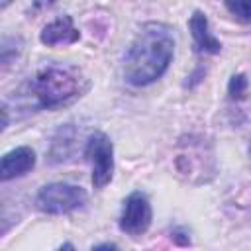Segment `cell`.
<instances>
[{
	"label": "cell",
	"instance_id": "obj_7",
	"mask_svg": "<svg viewBox=\"0 0 251 251\" xmlns=\"http://www.w3.org/2000/svg\"><path fill=\"white\" fill-rule=\"evenodd\" d=\"M78 39H80V31L75 27L71 16H61V18L49 22L47 25H43V29L39 33V41L47 47L71 45V43H76Z\"/></svg>",
	"mask_w": 251,
	"mask_h": 251
},
{
	"label": "cell",
	"instance_id": "obj_5",
	"mask_svg": "<svg viewBox=\"0 0 251 251\" xmlns=\"http://www.w3.org/2000/svg\"><path fill=\"white\" fill-rule=\"evenodd\" d=\"M151 220H153V210L149 198L139 190L131 192L124 200V208L120 214V229L131 237H137L149 229Z\"/></svg>",
	"mask_w": 251,
	"mask_h": 251
},
{
	"label": "cell",
	"instance_id": "obj_12",
	"mask_svg": "<svg viewBox=\"0 0 251 251\" xmlns=\"http://www.w3.org/2000/svg\"><path fill=\"white\" fill-rule=\"evenodd\" d=\"M204 75H206V69H204V67H198V69L190 75V78H192V80H188V82H186V86H188V88H192L196 82H200V80L204 78Z\"/></svg>",
	"mask_w": 251,
	"mask_h": 251
},
{
	"label": "cell",
	"instance_id": "obj_2",
	"mask_svg": "<svg viewBox=\"0 0 251 251\" xmlns=\"http://www.w3.org/2000/svg\"><path fill=\"white\" fill-rule=\"evenodd\" d=\"M31 94L39 108L53 110L75 102L88 88L86 80L75 67L49 65L31 80Z\"/></svg>",
	"mask_w": 251,
	"mask_h": 251
},
{
	"label": "cell",
	"instance_id": "obj_6",
	"mask_svg": "<svg viewBox=\"0 0 251 251\" xmlns=\"http://www.w3.org/2000/svg\"><path fill=\"white\" fill-rule=\"evenodd\" d=\"M35 167V151L27 145H20L8 153H4L0 163V178L8 182L16 176H24Z\"/></svg>",
	"mask_w": 251,
	"mask_h": 251
},
{
	"label": "cell",
	"instance_id": "obj_10",
	"mask_svg": "<svg viewBox=\"0 0 251 251\" xmlns=\"http://www.w3.org/2000/svg\"><path fill=\"white\" fill-rule=\"evenodd\" d=\"M224 4L235 20L243 24L251 22V0H224Z\"/></svg>",
	"mask_w": 251,
	"mask_h": 251
},
{
	"label": "cell",
	"instance_id": "obj_4",
	"mask_svg": "<svg viewBox=\"0 0 251 251\" xmlns=\"http://www.w3.org/2000/svg\"><path fill=\"white\" fill-rule=\"evenodd\" d=\"M84 157L92 165V186L104 188L114 175V145L104 131H92L86 137Z\"/></svg>",
	"mask_w": 251,
	"mask_h": 251
},
{
	"label": "cell",
	"instance_id": "obj_3",
	"mask_svg": "<svg viewBox=\"0 0 251 251\" xmlns=\"http://www.w3.org/2000/svg\"><path fill=\"white\" fill-rule=\"evenodd\" d=\"M86 202V190L69 182H49L35 194V206L43 214L59 216L80 208Z\"/></svg>",
	"mask_w": 251,
	"mask_h": 251
},
{
	"label": "cell",
	"instance_id": "obj_17",
	"mask_svg": "<svg viewBox=\"0 0 251 251\" xmlns=\"http://www.w3.org/2000/svg\"><path fill=\"white\" fill-rule=\"evenodd\" d=\"M63 247H65V249H73V245H71V243H63V245H61V249H63Z\"/></svg>",
	"mask_w": 251,
	"mask_h": 251
},
{
	"label": "cell",
	"instance_id": "obj_11",
	"mask_svg": "<svg viewBox=\"0 0 251 251\" xmlns=\"http://www.w3.org/2000/svg\"><path fill=\"white\" fill-rule=\"evenodd\" d=\"M245 92H247V76L243 73L231 75V78L227 82V94H229V98L241 100V98H245Z\"/></svg>",
	"mask_w": 251,
	"mask_h": 251
},
{
	"label": "cell",
	"instance_id": "obj_1",
	"mask_svg": "<svg viewBox=\"0 0 251 251\" xmlns=\"http://www.w3.org/2000/svg\"><path fill=\"white\" fill-rule=\"evenodd\" d=\"M175 55L173 29L161 22L141 25L124 57V78L131 86H147L159 80Z\"/></svg>",
	"mask_w": 251,
	"mask_h": 251
},
{
	"label": "cell",
	"instance_id": "obj_8",
	"mask_svg": "<svg viewBox=\"0 0 251 251\" xmlns=\"http://www.w3.org/2000/svg\"><path fill=\"white\" fill-rule=\"evenodd\" d=\"M188 29L192 33L196 51L210 53V55H216V53L222 51V43L212 35L210 25H208V18H206L204 12H200V10H194L192 12V16L188 20Z\"/></svg>",
	"mask_w": 251,
	"mask_h": 251
},
{
	"label": "cell",
	"instance_id": "obj_9",
	"mask_svg": "<svg viewBox=\"0 0 251 251\" xmlns=\"http://www.w3.org/2000/svg\"><path fill=\"white\" fill-rule=\"evenodd\" d=\"M73 139H75V129L71 127V124H67V126H63L57 133H55V137H53V141H51V149H49V159H51V163H61L65 157H69V145H73Z\"/></svg>",
	"mask_w": 251,
	"mask_h": 251
},
{
	"label": "cell",
	"instance_id": "obj_15",
	"mask_svg": "<svg viewBox=\"0 0 251 251\" xmlns=\"http://www.w3.org/2000/svg\"><path fill=\"white\" fill-rule=\"evenodd\" d=\"M55 0H37L35 2V8H41V6H51Z\"/></svg>",
	"mask_w": 251,
	"mask_h": 251
},
{
	"label": "cell",
	"instance_id": "obj_13",
	"mask_svg": "<svg viewBox=\"0 0 251 251\" xmlns=\"http://www.w3.org/2000/svg\"><path fill=\"white\" fill-rule=\"evenodd\" d=\"M182 235H184V231H180V229H175V231H173V239H175L178 245H188L190 239H188V237H182Z\"/></svg>",
	"mask_w": 251,
	"mask_h": 251
},
{
	"label": "cell",
	"instance_id": "obj_14",
	"mask_svg": "<svg viewBox=\"0 0 251 251\" xmlns=\"http://www.w3.org/2000/svg\"><path fill=\"white\" fill-rule=\"evenodd\" d=\"M92 249H118V245L116 243H98Z\"/></svg>",
	"mask_w": 251,
	"mask_h": 251
},
{
	"label": "cell",
	"instance_id": "obj_16",
	"mask_svg": "<svg viewBox=\"0 0 251 251\" xmlns=\"http://www.w3.org/2000/svg\"><path fill=\"white\" fill-rule=\"evenodd\" d=\"M10 2H12V0H0V6H2V10H4V8H8V6H10Z\"/></svg>",
	"mask_w": 251,
	"mask_h": 251
}]
</instances>
